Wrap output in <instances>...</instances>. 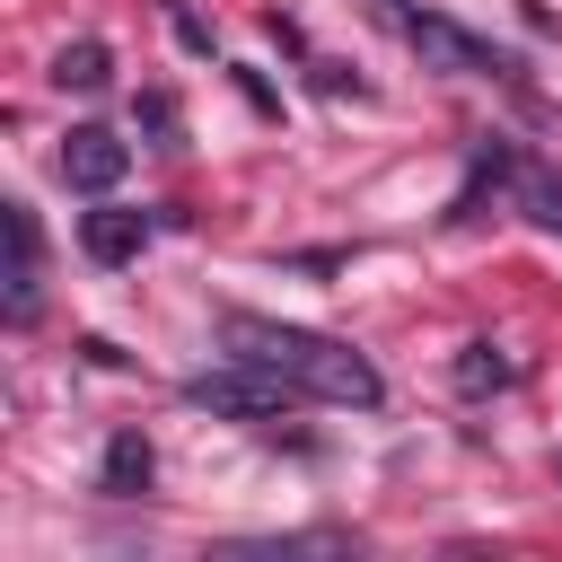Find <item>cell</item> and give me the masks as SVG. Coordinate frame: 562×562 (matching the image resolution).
<instances>
[{
	"instance_id": "cell-1",
	"label": "cell",
	"mask_w": 562,
	"mask_h": 562,
	"mask_svg": "<svg viewBox=\"0 0 562 562\" xmlns=\"http://www.w3.org/2000/svg\"><path fill=\"white\" fill-rule=\"evenodd\" d=\"M220 334H228V351L237 360H263V369H281L299 395H316V404H378L386 395V378L351 351V342H334V334H307V325H281V316H246V307H228L220 316Z\"/></svg>"
},
{
	"instance_id": "cell-2",
	"label": "cell",
	"mask_w": 562,
	"mask_h": 562,
	"mask_svg": "<svg viewBox=\"0 0 562 562\" xmlns=\"http://www.w3.org/2000/svg\"><path fill=\"white\" fill-rule=\"evenodd\" d=\"M290 378L281 369H263V360H237L228 351V369H202V378H184V404H202V413H228V422H281L290 413Z\"/></svg>"
},
{
	"instance_id": "cell-3",
	"label": "cell",
	"mask_w": 562,
	"mask_h": 562,
	"mask_svg": "<svg viewBox=\"0 0 562 562\" xmlns=\"http://www.w3.org/2000/svg\"><path fill=\"white\" fill-rule=\"evenodd\" d=\"M404 44H413L430 70H448V79H509V70H518L501 44L465 35V26H457V18H439V9H404Z\"/></svg>"
},
{
	"instance_id": "cell-4",
	"label": "cell",
	"mask_w": 562,
	"mask_h": 562,
	"mask_svg": "<svg viewBox=\"0 0 562 562\" xmlns=\"http://www.w3.org/2000/svg\"><path fill=\"white\" fill-rule=\"evenodd\" d=\"M123 167H132V149H123L105 123H79V132L61 140V176H70L79 193H114V184H123Z\"/></svg>"
},
{
	"instance_id": "cell-5",
	"label": "cell",
	"mask_w": 562,
	"mask_h": 562,
	"mask_svg": "<svg viewBox=\"0 0 562 562\" xmlns=\"http://www.w3.org/2000/svg\"><path fill=\"white\" fill-rule=\"evenodd\" d=\"M35 299H44V237L35 211L9 202V325H35Z\"/></svg>"
},
{
	"instance_id": "cell-6",
	"label": "cell",
	"mask_w": 562,
	"mask_h": 562,
	"mask_svg": "<svg viewBox=\"0 0 562 562\" xmlns=\"http://www.w3.org/2000/svg\"><path fill=\"white\" fill-rule=\"evenodd\" d=\"M140 237H149V220H140V211H114V202L79 220V246H88L97 263H132V255H140Z\"/></svg>"
},
{
	"instance_id": "cell-7",
	"label": "cell",
	"mask_w": 562,
	"mask_h": 562,
	"mask_svg": "<svg viewBox=\"0 0 562 562\" xmlns=\"http://www.w3.org/2000/svg\"><path fill=\"white\" fill-rule=\"evenodd\" d=\"M149 465H158L149 439H140V430H114V439H105V474H97V492H105V501H140V492H149Z\"/></svg>"
},
{
	"instance_id": "cell-8",
	"label": "cell",
	"mask_w": 562,
	"mask_h": 562,
	"mask_svg": "<svg viewBox=\"0 0 562 562\" xmlns=\"http://www.w3.org/2000/svg\"><path fill=\"white\" fill-rule=\"evenodd\" d=\"M105 79H114V53H105L97 35H79V44H61V53H53V88H79V97H97Z\"/></svg>"
},
{
	"instance_id": "cell-9",
	"label": "cell",
	"mask_w": 562,
	"mask_h": 562,
	"mask_svg": "<svg viewBox=\"0 0 562 562\" xmlns=\"http://www.w3.org/2000/svg\"><path fill=\"white\" fill-rule=\"evenodd\" d=\"M518 211H527V220H536L544 237H562V176L527 158V167H518Z\"/></svg>"
},
{
	"instance_id": "cell-10",
	"label": "cell",
	"mask_w": 562,
	"mask_h": 562,
	"mask_svg": "<svg viewBox=\"0 0 562 562\" xmlns=\"http://www.w3.org/2000/svg\"><path fill=\"white\" fill-rule=\"evenodd\" d=\"M457 386H465V395H492V386H509V360H501L492 342H465V351H457Z\"/></svg>"
},
{
	"instance_id": "cell-11",
	"label": "cell",
	"mask_w": 562,
	"mask_h": 562,
	"mask_svg": "<svg viewBox=\"0 0 562 562\" xmlns=\"http://www.w3.org/2000/svg\"><path fill=\"white\" fill-rule=\"evenodd\" d=\"M132 114H140V132H158V140H176V97H167V88H149V97L132 105Z\"/></svg>"
},
{
	"instance_id": "cell-12",
	"label": "cell",
	"mask_w": 562,
	"mask_h": 562,
	"mask_svg": "<svg viewBox=\"0 0 562 562\" xmlns=\"http://www.w3.org/2000/svg\"><path fill=\"white\" fill-rule=\"evenodd\" d=\"M307 70H316V88H325V97H342V88H351V97H360V79H351V70H342V61H307Z\"/></svg>"
},
{
	"instance_id": "cell-13",
	"label": "cell",
	"mask_w": 562,
	"mask_h": 562,
	"mask_svg": "<svg viewBox=\"0 0 562 562\" xmlns=\"http://www.w3.org/2000/svg\"><path fill=\"white\" fill-rule=\"evenodd\" d=\"M176 35H184V53H211V26H202L193 9H176Z\"/></svg>"
}]
</instances>
